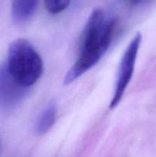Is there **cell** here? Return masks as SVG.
Segmentation results:
<instances>
[{
  "label": "cell",
  "mask_w": 156,
  "mask_h": 157,
  "mask_svg": "<svg viewBox=\"0 0 156 157\" xmlns=\"http://www.w3.org/2000/svg\"><path fill=\"white\" fill-rule=\"evenodd\" d=\"M143 1V0H125V2L128 3V5H130V6H137V5H139V3L142 2Z\"/></svg>",
  "instance_id": "8"
},
{
  "label": "cell",
  "mask_w": 156,
  "mask_h": 157,
  "mask_svg": "<svg viewBox=\"0 0 156 157\" xmlns=\"http://www.w3.org/2000/svg\"><path fill=\"white\" fill-rule=\"evenodd\" d=\"M70 0H44V6L47 12L53 15L59 14L67 9Z\"/></svg>",
  "instance_id": "7"
},
{
  "label": "cell",
  "mask_w": 156,
  "mask_h": 157,
  "mask_svg": "<svg viewBox=\"0 0 156 157\" xmlns=\"http://www.w3.org/2000/svg\"><path fill=\"white\" fill-rule=\"evenodd\" d=\"M6 64L14 78L27 88L38 81L44 67L39 54L24 38H18L11 43Z\"/></svg>",
  "instance_id": "2"
},
{
  "label": "cell",
  "mask_w": 156,
  "mask_h": 157,
  "mask_svg": "<svg viewBox=\"0 0 156 157\" xmlns=\"http://www.w3.org/2000/svg\"><path fill=\"white\" fill-rule=\"evenodd\" d=\"M39 0H12V16L16 23L28 21L35 13Z\"/></svg>",
  "instance_id": "5"
},
{
  "label": "cell",
  "mask_w": 156,
  "mask_h": 157,
  "mask_svg": "<svg viewBox=\"0 0 156 157\" xmlns=\"http://www.w3.org/2000/svg\"><path fill=\"white\" fill-rule=\"evenodd\" d=\"M141 42L142 35L140 33H137L130 41L129 44L124 52L118 71L116 88L110 102V109L115 108L119 104L123 97L127 86L131 81Z\"/></svg>",
  "instance_id": "3"
},
{
  "label": "cell",
  "mask_w": 156,
  "mask_h": 157,
  "mask_svg": "<svg viewBox=\"0 0 156 157\" xmlns=\"http://www.w3.org/2000/svg\"><path fill=\"white\" fill-rule=\"evenodd\" d=\"M57 116V107L54 103H51L41 113L37 121L35 130L39 135L47 133L54 124Z\"/></svg>",
  "instance_id": "6"
},
{
  "label": "cell",
  "mask_w": 156,
  "mask_h": 157,
  "mask_svg": "<svg viewBox=\"0 0 156 157\" xmlns=\"http://www.w3.org/2000/svg\"><path fill=\"white\" fill-rule=\"evenodd\" d=\"M115 29L116 21L106 20L102 9L92 12L81 35L77 59L64 79L65 85L76 81L100 60L111 44Z\"/></svg>",
  "instance_id": "1"
},
{
  "label": "cell",
  "mask_w": 156,
  "mask_h": 157,
  "mask_svg": "<svg viewBox=\"0 0 156 157\" xmlns=\"http://www.w3.org/2000/svg\"><path fill=\"white\" fill-rule=\"evenodd\" d=\"M28 88L21 85L9 73L6 64L0 66V108L15 109L26 95Z\"/></svg>",
  "instance_id": "4"
}]
</instances>
